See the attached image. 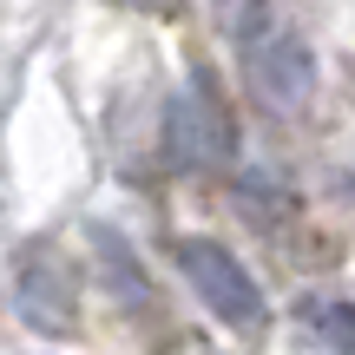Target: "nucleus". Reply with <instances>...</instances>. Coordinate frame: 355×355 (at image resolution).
Listing matches in <instances>:
<instances>
[{
	"instance_id": "f257e3e1",
	"label": "nucleus",
	"mask_w": 355,
	"mask_h": 355,
	"mask_svg": "<svg viewBox=\"0 0 355 355\" xmlns=\"http://www.w3.org/2000/svg\"><path fill=\"white\" fill-rule=\"evenodd\" d=\"M171 257H178V270H184L191 296H198L217 322H230V329H243V336H257L270 322L263 290H257V277L243 270V257L230 250V243H217V237H178Z\"/></svg>"
},
{
	"instance_id": "f03ea898",
	"label": "nucleus",
	"mask_w": 355,
	"mask_h": 355,
	"mask_svg": "<svg viewBox=\"0 0 355 355\" xmlns=\"http://www.w3.org/2000/svg\"><path fill=\"white\" fill-rule=\"evenodd\" d=\"M237 53H243V79L250 92L270 105V112H303L309 92H316V53L296 26L283 20H250L237 33Z\"/></svg>"
},
{
	"instance_id": "7ed1b4c3",
	"label": "nucleus",
	"mask_w": 355,
	"mask_h": 355,
	"mask_svg": "<svg viewBox=\"0 0 355 355\" xmlns=\"http://www.w3.org/2000/svg\"><path fill=\"white\" fill-rule=\"evenodd\" d=\"M171 139H178V158L198 171L211 165H230V152H237V125H230V105L217 99L211 73H191L184 92H178L171 105Z\"/></svg>"
},
{
	"instance_id": "20e7f679",
	"label": "nucleus",
	"mask_w": 355,
	"mask_h": 355,
	"mask_svg": "<svg viewBox=\"0 0 355 355\" xmlns=\"http://www.w3.org/2000/svg\"><path fill=\"white\" fill-rule=\"evenodd\" d=\"M303 329L316 336L322 349L355 355V296H309L303 303Z\"/></svg>"
},
{
	"instance_id": "39448f33",
	"label": "nucleus",
	"mask_w": 355,
	"mask_h": 355,
	"mask_svg": "<svg viewBox=\"0 0 355 355\" xmlns=\"http://www.w3.org/2000/svg\"><path fill=\"white\" fill-rule=\"evenodd\" d=\"M145 7H152V0H145Z\"/></svg>"
}]
</instances>
